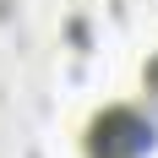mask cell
I'll use <instances>...</instances> for the list:
<instances>
[{
    "label": "cell",
    "instance_id": "1",
    "mask_svg": "<svg viewBox=\"0 0 158 158\" xmlns=\"http://www.w3.org/2000/svg\"><path fill=\"white\" fill-rule=\"evenodd\" d=\"M153 142H158V126L131 104L93 114V126H87V158H147Z\"/></svg>",
    "mask_w": 158,
    "mask_h": 158
},
{
    "label": "cell",
    "instance_id": "2",
    "mask_svg": "<svg viewBox=\"0 0 158 158\" xmlns=\"http://www.w3.org/2000/svg\"><path fill=\"white\" fill-rule=\"evenodd\" d=\"M142 82H147V93H153V98H158V60H153V65H147V77H142Z\"/></svg>",
    "mask_w": 158,
    "mask_h": 158
}]
</instances>
